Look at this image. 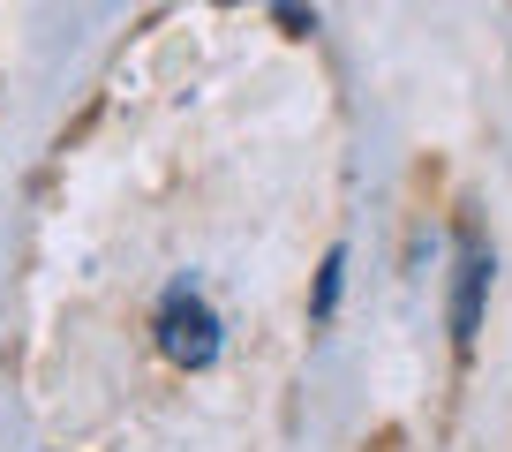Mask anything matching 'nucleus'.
Returning a JSON list of instances; mask_svg holds the SVG:
<instances>
[{"label":"nucleus","mask_w":512,"mask_h":452,"mask_svg":"<svg viewBox=\"0 0 512 452\" xmlns=\"http://www.w3.org/2000/svg\"><path fill=\"white\" fill-rule=\"evenodd\" d=\"M339 279H347V249H332V257H324V272H317V302H309V317H332L339 309Z\"/></svg>","instance_id":"7ed1b4c3"},{"label":"nucleus","mask_w":512,"mask_h":452,"mask_svg":"<svg viewBox=\"0 0 512 452\" xmlns=\"http://www.w3.org/2000/svg\"><path fill=\"white\" fill-rule=\"evenodd\" d=\"M482 294H490V242L467 226L460 234V264H452V347H460V355L482 332Z\"/></svg>","instance_id":"f03ea898"},{"label":"nucleus","mask_w":512,"mask_h":452,"mask_svg":"<svg viewBox=\"0 0 512 452\" xmlns=\"http://www.w3.org/2000/svg\"><path fill=\"white\" fill-rule=\"evenodd\" d=\"M219 347H226L219 309H211L189 279H174V287H166V302H159V355L174 362V370H211V362H219Z\"/></svg>","instance_id":"f257e3e1"}]
</instances>
